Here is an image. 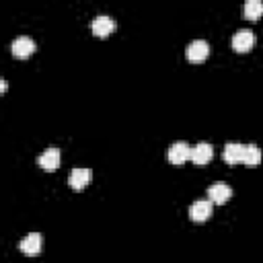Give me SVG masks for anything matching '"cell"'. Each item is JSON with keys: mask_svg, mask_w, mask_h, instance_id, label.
<instances>
[{"mask_svg": "<svg viewBox=\"0 0 263 263\" xmlns=\"http://www.w3.org/2000/svg\"><path fill=\"white\" fill-rule=\"evenodd\" d=\"M90 27H92V33H95L97 37H107V35L115 29V21H113L111 16H107V14H99V16L92 18Z\"/></svg>", "mask_w": 263, "mask_h": 263, "instance_id": "cell-11", "label": "cell"}, {"mask_svg": "<svg viewBox=\"0 0 263 263\" xmlns=\"http://www.w3.org/2000/svg\"><path fill=\"white\" fill-rule=\"evenodd\" d=\"M214 154V148L210 142H197L195 146H191V160L197 164V166H203Z\"/></svg>", "mask_w": 263, "mask_h": 263, "instance_id": "cell-7", "label": "cell"}, {"mask_svg": "<svg viewBox=\"0 0 263 263\" xmlns=\"http://www.w3.org/2000/svg\"><path fill=\"white\" fill-rule=\"evenodd\" d=\"M37 164L45 171H55L60 166V148L55 146H49L45 152H41L37 156Z\"/></svg>", "mask_w": 263, "mask_h": 263, "instance_id": "cell-6", "label": "cell"}, {"mask_svg": "<svg viewBox=\"0 0 263 263\" xmlns=\"http://www.w3.org/2000/svg\"><path fill=\"white\" fill-rule=\"evenodd\" d=\"M90 177H92V171H90V168L76 166V168H72V171H70V175H68V183H70V187H72V189H78V191H80L82 187H86V185H88Z\"/></svg>", "mask_w": 263, "mask_h": 263, "instance_id": "cell-8", "label": "cell"}, {"mask_svg": "<svg viewBox=\"0 0 263 263\" xmlns=\"http://www.w3.org/2000/svg\"><path fill=\"white\" fill-rule=\"evenodd\" d=\"M168 160L173 164H183L185 160H191V146L183 140L173 142L171 148H168Z\"/></svg>", "mask_w": 263, "mask_h": 263, "instance_id": "cell-2", "label": "cell"}, {"mask_svg": "<svg viewBox=\"0 0 263 263\" xmlns=\"http://www.w3.org/2000/svg\"><path fill=\"white\" fill-rule=\"evenodd\" d=\"M245 148H247V144H240V142H226V144H224V150H222V158H224L228 164L242 162V158H245Z\"/></svg>", "mask_w": 263, "mask_h": 263, "instance_id": "cell-3", "label": "cell"}, {"mask_svg": "<svg viewBox=\"0 0 263 263\" xmlns=\"http://www.w3.org/2000/svg\"><path fill=\"white\" fill-rule=\"evenodd\" d=\"M208 53H210V45L205 39H193L185 49V55L189 62H203Z\"/></svg>", "mask_w": 263, "mask_h": 263, "instance_id": "cell-1", "label": "cell"}, {"mask_svg": "<svg viewBox=\"0 0 263 263\" xmlns=\"http://www.w3.org/2000/svg\"><path fill=\"white\" fill-rule=\"evenodd\" d=\"M208 197L212 203H224L232 197V189L226 183H214L208 187Z\"/></svg>", "mask_w": 263, "mask_h": 263, "instance_id": "cell-10", "label": "cell"}, {"mask_svg": "<svg viewBox=\"0 0 263 263\" xmlns=\"http://www.w3.org/2000/svg\"><path fill=\"white\" fill-rule=\"evenodd\" d=\"M261 158H263V154H261L259 146H257V144H247L242 162H245L247 166H251V168H253V166H257V164L261 162Z\"/></svg>", "mask_w": 263, "mask_h": 263, "instance_id": "cell-13", "label": "cell"}, {"mask_svg": "<svg viewBox=\"0 0 263 263\" xmlns=\"http://www.w3.org/2000/svg\"><path fill=\"white\" fill-rule=\"evenodd\" d=\"M0 82H2V84H0V88H2V92H4V90H6V86H8V84H6V80H0Z\"/></svg>", "mask_w": 263, "mask_h": 263, "instance_id": "cell-15", "label": "cell"}, {"mask_svg": "<svg viewBox=\"0 0 263 263\" xmlns=\"http://www.w3.org/2000/svg\"><path fill=\"white\" fill-rule=\"evenodd\" d=\"M212 214V201L210 199H197L189 205V218L195 222H203L208 220Z\"/></svg>", "mask_w": 263, "mask_h": 263, "instance_id": "cell-9", "label": "cell"}, {"mask_svg": "<svg viewBox=\"0 0 263 263\" xmlns=\"http://www.w3.org/2000/svg\"><path fill=\"white\" fill-rule=\"evenodd\" d=\"M10 47H12V55H14V58H27V55H31V53L35 51L37 43H35L31 37L21 35V37H16V39L12 41Z\"/></svg>", "mask_w": 263, "mask_h": 263, "instance_id": "cell-5", "label": "cell"}, {"mask_svg": "<svg viewBox=\"0 0 263 263\" xmlns=\"http://www.w3.org/2000/svg\"><path fill=\"white\" fill-rule=\"evenodd\" d=\"M255 43V33L251 29H238L232 35V49L236 51H249Z\"/></svg>", "mask_w": 263, "mask_h": 263, "instance_id": "cell-4", "label": "cell"}, {"mask_svg": "<svg viewBox=\"0 0 263 263\" xmlns=\"http://www.w3.org/2000/svg\"><path fill=\"white\" fill-rule=\"evenodd\" d=\"M18 249L25 255H37L41 251V234L39 232H29L18 240Z\"/></svg>", "mask_w": 263, "mask_h": 263, "instance_id": "cell-12", "label": "cell"}, {"mask_svg": "<svg viewBox=\"0 0 263 263\" xmlns=\"http://www.w3.org/2000/svg\"><path fill=\"white\" fill-rule=\"evenodd\" d=\"M242 10H245V16L247 18L255 21V18H259L263 14V2L261 0H247Z\"/></svg>", "mask_w": 263, "mask_h": 263, "instance_id": "cell-14", "label": "cell"}]
</instances>
